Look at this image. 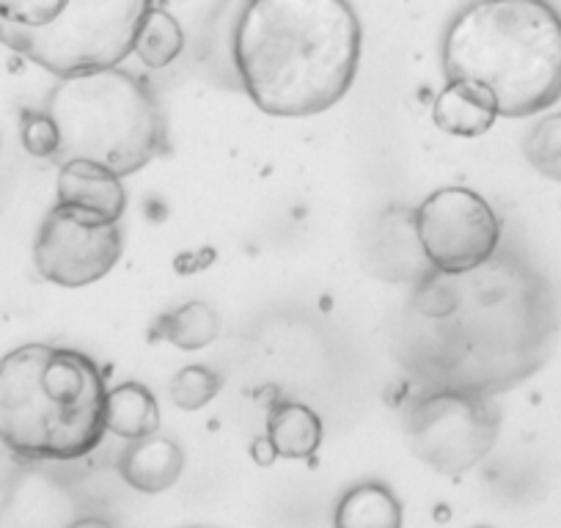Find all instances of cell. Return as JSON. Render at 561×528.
<instances>
[{
	"instance_id": "1",
	"label": "cell",
	"mask_w": 561,
	"mask_h": 528,
	"mask_svg": "<svg viewBox=\"0 0 561 528\" xmlns=\"http://www.w3.org/2000/svg\"><path fill=\"white\" fill-rule=\"evenodd\" d=\"M399 328V360L433 391L493 397L537 375L553 355L559 306L537 267L495 253L462 276L421 282Z\"/></svg>"
},
{
	"instance_id": "2",
	"label": "cell",
	"mask_w": 561,
	"mask_h": 528,
	"mask_svg": "<svg viewBox=\"0 0 561 528\" xmlns=\"http://www.w3.org/2000/svg\"><path fill=\"white\" fill-rule=\"evenodd\" d=\"M364 31L347 0H248L234 28V64L267 116L331 111L353 85Z\"/></svg>"
},
{
	"instance_id": "3",
	"label": "cell",
	"mask_w": 561,
	"mask_h": 528,
	"mask_svg": "<svg viewBox=\"0 0 561 528\" xmlns=\"http://www.w3.org/2000/svg\"><path fill=\"white\" fill-rule=\"evenodd\" d=\"M440 58L446 80L488 91L499 116H534L561 100V14L548 0H473Z\"/></svg>"
},
{
	"instance_id": "4",
	"label": "cell",
	"mask_w": 561,
	"mask_h": 528,
	"mask_svg": "<svg viewBox=\"0 0 561 528\" xmlns=\"http://www.w3.org/2000/svg\"><path fill=\"white\" fill-rule=\"evenodd\" d=\"M105 375L89 355L23 344L0 358V444L23 460L72 462L100 446Z\"/></svg>"
},
{
	"instance_id": "5",
	"label": "cell",
	"mask_w": 561,
	"mask_h": 528,
	"mask_svg": "<svg viewBox=\"0 0 561 528\" xmlns=\"http://www.w3.org/2000/svg\"><path fill=\"white\" fill-rule=\"evenodd\" d=\"M152 0H0V45L58 80L118 67Z\"/></svg>"
},
{
	"instance_id": "6",
	"label": "cell",
	"mask_w": 561,
	"mask_h": 528,
	"mask_svg": "<svg viewBox=\"0 0 561 528\" xmlns=\"http://www.w3.org/2000/svg\"><path fill=\"white\" fill-rule=\"evenodd\" d=\"M50 116L61 133L64 160H91L118 176L152 163L163 138L149 89L118 67L64 78Z\"/></svg>"
},
{
	"instance_id": "7",
	"label": "cell",
	"mask_w": 561,
	"mask_h": 528,
	"mask_svg": "<svg viewBox=\"0 0 561 528\" xmlns=\"http://www.w3.org/2000/svg\"><path fill=\"white\" fill-rule=\"evenodd\" d=\"M501 416L490 397L430 391L413 402L404 422L410 451L446 477L477 468L495 446Z\"/></svg>"
},
{
	"instance_id": "8",
	"label": "cell",
	"mask_w": 561,
	"mask_h": 528,
	"mask_svg": "<svg viewBox=\"0 0 561 528\" xmlns=\"http://www.w3.org/2000/svg\"><path fill=\"white\" fill-rule=\"evenodd\" d=\"M415 237L435 273L462 276L499 253L501 220L479 193L440 187L415 209Z\"/></svg>"
},
{
	"instance_id": "9",
	"label": "cell",
	"mask_w": 561,
	"mask_h": 528,
	"mask_svg": "<svg viewBox=\"0 0 561 528\" xmlns=\"http://www.w3.org/2000/svg\"><path fill=\"white\" fill-rule=\"evenodd\" d=\"M122 248L118 223H96L56 204L36 231L34 264L45 282L83 289L116 267Z\"/></svg>"
},
{
	"instance_id": "10",
	"label": "cell",
	"mask_w": 561,
	"mask_h": 528,
	"mask_svg": "<svg viewBox=\"0 0 561 528\" xmlns=\"http://www.w3.org/2000/svg\"><path fill=\"white\" fill-rule=\"evenodd\" d=\"M56 193L58 207L96 223H118L127 209L122 176L91 160H64Z\"/></svg>"
},
{
	"instance_id": "11",
	"label": "cell",
	"mask_w": 561,
	"mask_h": 528,
	"mask_svg": "<svg viewBox=\"0 0 561 528\" xmlns=\"http://www.w3.org/2000/svg\"><path fill=\"white\" fill-rule=\"evenodd\" d=\"M185 468V455L169 438H140L127 446L118 460V473L138 493H163L174 487Z\"/></svg>"
},
{
	"instance_id": "12",
	"label": "cell",
	"mask_w": 561,
	"mask_h": 528,
	"mask_svg": "<svg viewBox=\"0 0 561 528\" xmlns=\"http://www.w3.org/2000/svg\"><path fill=\"white\" fill-rule=\"evenodd\" d=\"M499 118L495 100L473 83H446L433 102V122L451 138H479Z\"/></svg>"
},
{
	"instance_id": "13",
	"label": "cell",
	"mask_w": 561,
	"mask_h": 528,
	"mask_svg": "<svg viewBox=\"0 0 561 528\" xmlns=\"http://www.w3.org/2000/svg\"><path fill=\"white\" fill-rule=\"evenodd\" d=\"M105 429L124 440L149 438L160 429V405L140 382H122L107 391Z\"/></svg>"
},
{
	"instance_id": "14",
	"label": "cell",
	"mask_w": 561,
	"mask_h": 528,
	"mask_svg": "<svg viewBox=\"0 0 561 528\" xmlns=\"http://www.w3.org/2000/svg\"><path fill=\"white\" fill-rule=\"evenodd\" d=\"M267 438L284 460H309L322 444V422L309 405L278 402L270 411Z\"/></svg>"
},
{
	"instance_id": "15",
	"label": "cell",
	"mask_w": 561,
	"mask_h": 528,
	"mask_svg": "<svg viewBox=\"0 0 561 528\" xmlns=\"http://www.w3.org/2000/svg\"><path fill=\"white\" fill-rule=\"evenodd\" d=\"M333 528H402V506L382 484H355L339 501Z\"/></svg>"
},
{
	"instance_id": "16",
	"label": "cell",
	"mask_w": 561,
	"mask_h": 528,
	"mask_svg": "<svg viewBox=\"0 0 561 528\" xmlns=\"http://www.w3.org/2000/svg\"><path fill=\"white\" fill-rule=\"evenodd\" d=\"M182 47H185V34L180 20L163 9H152L140 25L133 53L144 61V67L163 69L180 58Z\"/></svg>"
},
{
	"instance_id": "17",
	"label": "cell",
	"mask_w": 561,
	"mask_h": 528,
	"mask_svg": "<svg viewBox=\"0 0 561 528\" xmlns=\"http://www.w3.org/2000/svg\"><path fill=\"white\" fill-rule=\"evenodd\" d=\"M218 314L207 303H185L160 320V336L180 349H202L218 338Z\"/></svg>"
},
{
	"instance_id": "18",
	"label": "cell",
	"mask_w": 561,
	"mask_h": 528,
	"mask_svg": "<svg viewBox=\"0 0 561 528\" xmlns=\"http://www.w3.org/2000/svg\"><path fill=\"white\" fill-rule=\"evenodd\" d=\"M523 154L539 176L561 182V113L539 118L523 141Z\"/></svg>"
},
{
	"instance_id": "19",
	"label": "cell",
	"mask_w": 561,
	"mask_h": 528,
	"mask_svg": "<svg viewBox=\"0 0 561 528\" xmlns=\"http://www.w3.org/2000/svg\"><path fill=\"white\" fill-rule=\"evenodd\" d=\"M218 388L220 377L213 369H207V366H185V369H180V375H174L169 393L171 402L180 411L193 413L207 408L218 397Z\"/></svg>"
},
{
	"instance_id": "20",
	"label": "cell",
	"mask_w": 561,
	"mask_h": 528,
	"mask_svg": "<svg viewBox=\"0 0 561 528\" xmlns=\"http://www.w3.org/2000/svg\"><path fill=\"white\" fill-rule=\"evenodd\" d=\"M23 147L34 158H56L61 152V133L50 113H23Z\"/></svg>"
},
{
	"instance_id": "21",
	"label": "cell",
	"mask_w": 561,
	"mask_h": 528,
	"mask_svg": "<svg viewBox=\"0 0 561 528\" xmlns=\"http://www.w3.org/2000/svg\"><path fill=\"white\" fill-rule=\"evenodd\" d=\"M251 457H253V462H256V466L267 468V466H273L275 460H278V451H275L273 440H270V438H256L251 444Z\"/></svg>"
},
{
	"instance_id": "22",
	"label": "cell",
	"mask_w": 561,
	"mask_h": 528,
	"mask_svg": "<svg viewBox=\"0 0 561 528\" xmlns=\"http://www.w3.org/2000/svg\"><path fill=\"white\" fill-rule=\"evenodd\" d=\"M69 528H116V526L107 520H102V517H83V520H75Z\"/></svg>"
}]
</instances>
